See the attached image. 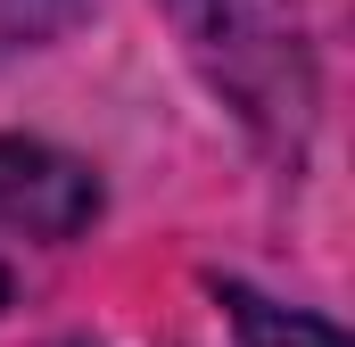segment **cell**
I'll use <instances>...</instances> for the list:
<instances>
[{
    "label": "cell",
    "instance_id": "5b68a950",
    "mask_svg": "<svg viewBox=\"0 0 355 347\" xmlns=\"http://www.w3.org/2000/svg\"><path fill=\"white\" fill-rule=\"evenodd\" d=\"M0 306H8V264H0Z\"/></svg>",
    "mask_w": 355,
    "mask_h": 347
},
{
    "label": "cell",
    "instance_id": "3957f363",
    "mask_svg": "<svg viewBox=\"0 0 355 347\" xmlns=\"http://www.w3.org/2000/svg\"><path fill=\"white\" fill-rule=\"evenodd\" d=\"M223 306H232V331L240 347H347L322 314H297V306H272L257 289H240V281H223Z\"/></svg>",
    "mask_w": 355,
    "mask_h": 347
},
{
    "label": "cell",
    "instance_id": "6da1fadb",
    "mask_svg": "<svg viewBox=\"0 0 355 347\" xmlns=\"http://www.w3.org/2000/svg\"><path fill=\"white\" fill-rule=\"evenodd\" d=\"M182 58L198 67V83L215 91L272 158H306L314 141V42H306V8L297 0H166Z\"/></svg>",
    "mask_w": 355,
    "mask_h": 347
},
{
    "label": "cell",
    "instance_id": "7a4b0ae2",
    "mask_svg": "<svg viewBox=\"0 0 355 347\" xmlns=\"http://www.w3.org/2000/svg\"><path fill=\"white\" fill-rule=\"evenodd\" d=\"M99 215V174L50 141L8 133L0 141V223L33 232V240H83Z\"/></svg>",
    "mask_w": 355,
    "mask_h": 347
},
{
    "label": "cell",
    "instance_id": "8992f818",
    "mask_svg": "<svg viewBox=\"0 0 355 347\" xmlns=\"http://www.w3.org/2000/svg\"><path fill=\"white\" fill-rule=\"evenodd\" d=\"M58 347H91V339H58Z\"/></svg>",
    "mask_w": 355,
    "mask_h": 347
},
{
    "label": "cell",
    "instance_id": "277c9868",
    "mask_svg": "<svg viewBox=\"0 0 355 347\" xmlns=\"http://www.w3.org/2000/svg\"><path fill=\"white\" fill-rule=\"evenodd\" d=\"M75 0H0V42H42Z\"/></svg>",
    "mask_w": 355,
    "mask_h": 347
}]
</instances>
